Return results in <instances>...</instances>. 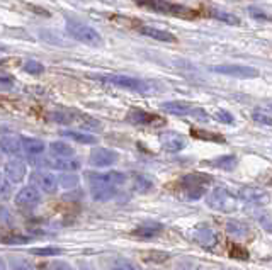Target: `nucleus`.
Listing matches in <instances>:
<instances>
[{
  "instance_id": "obj_38",
  "label": "nucleus",
  "mask_w": 272,
  "mask_h": 270,
  "mask_svg": "<svg viewBox=\"0 0 272 270\" xmlns=\"http://www.w3.org/2000/svg\"><path fill=\"white\" fill-rule=\"evenodd\" d=\"M168 258V253H163V252H148V255H145V260H152V262H163V260Z\"/></svg>"
},
{
  "instance_id": "obj_35",
  "label": "nucleus",
  "mask_w": 272,
  "mask_h": 270,
  "mask_svg": "<svg viewBox=\"0 0 272 270\" xmlns=\"http://www.w3.org/2000/svg\"><path fill=\"white\" fill-rule=\"evenodd\" d=\"M51 119L55 123L60 124H72L74 123V114L72 112H61V110H56V112L51 114Z\"/></svg>"
},
{
  "instance_id": "obj_31",
  "label": "nucleus",
  "mask_w": 272,
  "mask_h": 270,
  "mask_svg": "<svg viewBox=\"0 0 272 270\" xmlns=\"http://www.w3.org/2000/svg\"><path fill=\"white\" fill-rule=\"evenodd\" d=\"M252 216H254V218L259 221L260 226L267 231V233L272 235V219L269 218V214L262 213V211H252Z\"/></svg>"
},
{
  "instance_id": "obj_15",
  "label": "nucleus",
  "mask_w": 272,
  "mask_h": 270,
  "mask_svg": "<svg viewBox=\"0 0 272 270\" xmlns=\"http://www.w3.org/2000/svg\"><path fill=\"white\" fill-rule=\"evenodd\" d=\"M0 151L6 153L7 157H19L22 151L21 138L16 136V134H6V136H0Z\"/></svg>"
},
{
  "instance_id": "obj_55",
  "label": "nucleus",
  "mask_w": 272,
  "mask_h": 270,
  "mask_svg": "<svg viewBox=\"0 0 272 270\" xmlns=\"http://www.w3.org/2000/svg\"><path fill=\"white\" fill-rule=\"evenodd\" d=\"M0 182H2V180H0Z\"/></svg>"
},
{
  "instance_id": "obj_41",
  "label": "nucleus",
  "mask_w": 272,
  "mask_h": 270,
  "mask_svg": "<svg viewBox=\"0 0 272 270\" xmlns=\"http://www.w3.org/2000/svg\"><path fill=\"white\" fill-rule=\"evenodd\" d=\"M215 118L220 123H225V124H231L233 123V115L230 112H226V110H218V112L215 114Z\"/></svg>"
},
{
  "instance_id": "obj_42",
  "label": "nucleus",
  "mask_w": 272,
  "mask_h": 270,
  "mask_svg": "<svg viewBox=\"0 0 272 270\" xmlns=\"http://www.w3.org/2000/svg\"><path fill=\"white\" fill-rule=\"evenodd\" d=\"M249 12H250V16H252V17L257 19V21H270V17H269V16H265L264 12L257 11V9H254V7H252Z\"/></svg>"
},
{
  "instance_id": "obj_12",
  "label": "nucleus",
  "mask_w": 272,
  "mask_h": 270,
  "mask_svg": "<svg viewBox=\"0 0 272 270\" xmlns=\"http://www.w3.org/2000/svg\"><path fill=\"white\" fill-rule=\"evenodd\" d=\"M160 144H162L163 149L167 151H181V149L186 148V138L179 133H174V131H165L160 134Z\"/></svg>"
},
{
  "instance_id": "obj_21",
  "label": "nucleus",
  "mask_w": 272,
  "mask_h": 270,
  "mask_svg": "<svg viewBox=\"0 0 272 270\" xmlns=\"http://www.w3.org/2000/svg\"><path fill=\"white\" fill-rule=\"evenodd\" d=\"M90 192H92V197L99 202H104V201H109L118 194V189L116 187H102V185H92L90 187Z\"/></svg>"
},
{
  "instance_id": "obj_39",
  "label": "nucleus",
  "mask_w": 272,
  "mask_h": 270,
  "mask_svg": "<svg viewBox=\"0 0 272 270\" xmlns=\"http://www.w3.org/2000/svg\"><path fill=\"white\" fill-rule=\"evenodd\" d=\"M252 118H254V121L260 123V124H265V126H272V118H269V115L259 112V110H255V112L252 114Z\"/></svg>"
},
{
  "instance_id": "obj_17",
  "label": "nucleus",
  "mask_w": 272,
  "mask_h": 270,
  "mask_svg": "<svg viewBox=\"0 0 272 270\" xmlns=\"http://www.w3.org/2000/svg\"><path fill=\"white\" fill-rule=\"evenodd\" d=\"M213 182V177L208 175V173H201V172H194L189 173L182 178V185L186 189H204L208 184Z\"/></svg>"
},
{
  "instance_id": "obj_32",
  "label": "nucleus",
  "mask_w": 272,
  "mask_h": 270,
  "mask_svg": "<svg viewBox=\"0 0 272 270\" xmlns=\"http://www.w3.org/2000/svg\"><path fill=\"white\" fill-rule=\"evenodd\" d=\"M22 68L24 71H27V73H31V75H41L43 71H45V66L36 60H27L26 63L22 65Z\"/></svg>"
},
{
  "instance_id": "obj_43",
  "label": "nucleus",
  "mask_w": 272,
  "mask_h": 270,
  "mask_svg": "<svg viewBox=\"0 0 272 270\" xmlns=\"http://www.w3.org/2000/svg\"><path fill=\"white\" fill-rule=\"evenodd\" d=\"M9 196H11V184L9 182H0V197L7 199Z\"/></svg>"
},
{
  "instance_id": "obj_9",
  "label": "nucleus",
  "mask_w": 272,
  "mask_h": 270,
  "mask_svg": "<svg viewBox=\"0 0 272 270\" xmlns=\"http://www.w3.org/2000/svg\"><path fill=\"white\" fill-rule=\"evenodd\" d=\"M31 180L32 185H38L46 194H55L58 189V177L50 172H41V170L34 172L31 175Z\"/></svg>"
},
{
  "instance_id": "obj_8",
  "label": "nucleus",
  "mask_w": 272,
  "mask_h": 270,
  "mask_svg": "<svg viewBox=\"0 0 272 270\" xmlns=\"http://www.w3.org/2000/svg\"><path fill=\"white\" fill-rule=\"evenodd\" d=\"M238 199L249 202V204L265 206V204H269L270 196L267 194L264 189H259V187H242V189L238 190Z\"/></svg>"
},
{
  "instance_id": "obj_49",
  "label": "nucleus",
  "mask_w": 272,
  "mask_h": 270,
  "mask_svg": "<svg viewBox=\"0 0 272 270\" xmlns=\"http://www.w3.org/2000/svg\"><path fill=\"white\" fill-rule=\"evenodd\" d=\"M0 270H7V263L4 262V258H0Z\"/></svg>"
},
{
  "instance_id": "obj_20",
  "label": "nucleus",
  "mask_w": 272,
  "mask_h": 270,
  "mask_svg": "<svg viewBox=\"0 0 272 270\" xmlns=\"http://www.w3.org/2000/svg\"><path fill=\"white\" fill-rule=\"evenodd\" d=\"M142 32L145 36H150L157 41H163V43H176L177 37L168 31H163V29H157V27H150V26H145L142 27Z\"/></svg>"
},
{
  "instance_id": "obj_7",
  "label": "nucleus",
  "mask_w": 272,
  "mask_h": 270,
  "mask_svg": "<svg viewBox=\"0 0 272 270\" xmlns=\"http://www.w3.org/2000/svg\"><path fill=\"white\" fill-rule=\"evenodd\" d=\"M119 155L116 151L109 148H95L92 149L90 157H89V163L92 167H97V168H104V167H111L118 162Z\"/></svg>"
},
{
  "instance_id": "obj_19",
  "label": "nucleus",
  "mask_w": 272,
  "mask_h": 270,
  "mask_svg": "<svg viewBox=\"0 0 272 270\" xmlns=\"http://www.w3.org/2000/svg\"><path fill=\"white\" fill-rule=\"evenodd\" d=\"M21 146L22 151L29 157H38L45 151V143L38 138H29V136H22L21 138Z\"/></svg>"
},
{
  "instance_id": "obj_50",
  "label": "nucleus",
  "mask_w": 272,
  "mask_h": 270,
  "mask_svg": "<svg viewBox=\"0 0 272 270\" xmlns=\"http://www.w3.org/2000/svg\"><path fill=\"white\" fill-rule=\"evenodd\" d=\"M179 270H197L196 267H192V265H184L182 268H179Z\"/></svg>"
},
{
  "instance_id": "obj_11",
  "label": "nucleus",
  "mask_w": 272,
  "mask_h": 270,
  "mask_svg": "<svg viewBox=\"0 0 272 270\" xmlns=\"http://www.w3.org/2000/svg\"><path fill=\"white\" fill-rule=\"evenodd\" d=\"M4 172H6V177L9 178V182H12V184H21L27 175V167L22 160H17L16 158V160H11L6 163Z\"/></svg>"
},
{
  "instance_id": "obj_30",
  "label": "nucleus",
  "mask_w": 272,
  "mask_h": 270,
  "mask_svg": "<svg viewBox=\"0 0 272 270\" xmlns=\"http://www.w3.org/2000/svg\"><path fill=\"white\" fill-rule=\"evenodd\" d=\"M58 184H61V187H65V189H74V187L79 185V177L72 172H65L58 178Z\"/></svg>"
},
{
  "instance_id": "obj_27",
  "label": "nucleus",
  "mask_w": 272,
  "mask_h": 270,
  "mask_svg": "<svg viewBox=\"0 0 272 270\" xmlns=\"http://www.w3.org/2000/svg\"><path fill=\"white\" fill-rule=\"evenodd\" d=\"M226 231L231 236H235V238H244V236L249 235V228H247V224L240 223V221H228Z\"/></svg>"
},
{
  "instance_id": "obj_1",
  "label": "nucleus",
  "mask_w": 272,
  "mask_h": 270,
  "mask_svg": "<svg viewBox=\"0 0 272 270\" xmlns=\"http://www.w3.org/2000/svg\"><path fill=\"white\" fill-rule=\"evenodd\" d=\"M68 34L74 40L84 43L89 46H100L102 45V36L95 31L92 26L82 22H68Z\"/></svg>"
},
{
  "instance_id": "obj_48",
  "label": "nucleus",
  "mask_w": 272,
  "mask_h": 270,
  "mask_svg": "<svg viewBox=\"0 0 272 270\" xmlns=\"http://www.w3.org/2000/svg\"><path fill=\"white\" fill-rule=\"evenodd\" d=\"M0 84L12 85V84H14V79H12L11 75H2V73H0Z\"/></svg>"
},
{
  "instance_id": "obj_4",
  "label": "nucleus",
  "mask_w": 272,
  "mask_h": 270,
  "mask_svg": "<svg viewBox=\"0 0 272 270\" xmlns=\"http://www.w3.org/2000/svg\"><path fill=\"white\" fill-rule=\"evenodd\" d=\"M94 79L100 80V82H108V84L121 87V89L134 90V92H147V90H148V85L145 84L143 80L133 79V76H126V75H99V76H94Z\"/></svg>"
},
{
  "instance_id": "obj_28",
  "label": "nucleus",
  "mask_w": 272,
  "mask_h": 270,
  "mask_svg": "<svg viewBox=\"0 0 272 270\" xmlns=\"http://www.w3.org/2000/svg\"><path fill=\"white\" fill-rule=\"evenodd\" d=\"M191 134L197 139H204V141H216V143H225V138L221 134L204 131V129H191Z\"/></svg>"
},
{
  "instance_id": "obj_45",
  "label": "nucleus",
  "mask_w": 272,
  "mask_h": 270,
  "mask_svg": "<svg viewBox=\"0 0 272 270\" xmlns=\"http://www.w3.org/2000/svg\"><path fill=\"white\" fill-rule=\"evenodd\" d=\"M191 115H194V118H197V119H201V121H208V114L204 112L202 109H192Z\"/></svg>"
},
{
  "instance_id": "obj_53",
  "label": "nucleus",
  "mask_w": 272,
  "mask_h": 270,
  "mask_svg": "<svg viewBox=\"0 0 272 270\" xmlns=\"http://www.w3.org/2000/svg\"><path fill=\"white\" fill-rule=\"evenodd\" d=\"M269 109H270V110H272V104H270V105H269Z\"/></svg>"
},
{
  "instance_id": "obj_10",
  "label": "nucleus",
  "mask_w": 272,
  "mask_h": 270,
  "mask_svg": "<svg viewBox=\"0 0 272 270\" xmlns=\"http://www.w3.org/2000/svg\"><path fill=\"white\" fill-rule=\"evenodd\" d=\"M41 202V194L34 185H26L16 194V204L19 207H34Z\"/></svg>"
},
{
  "instance_id": "obj_2",
  "label": "nucleus",
  "mask_w": 272,
  "mask_h": 270,
  "mask_svg": "<svg viewBox=\"0 0 272 270\" xmlns=\"http://www.w3.org/2000/svg\"><path fill=\"white\" fill-rule=\"evenodd\" d=\"M208 206L213 207L216 211H221V213H231V211L236 209V197L231 196L226 189H215L208 196Z\"/></svg>"
},
{
  "instance_id": "obj_46",
  "label": "nucleus",
  "mask_w": 272,
  "mask_h": 270,
  "mask_svg": "<svg viewBox=\"0 0 272 270\" xmlns=\"http://www.w3.org/2000/svg\"><path fill=\"white\" fill-rule=\"evenodd\" d=\"M29 11H32L34 14H41V16H45V17H50V12L48 11H45V9H41V7H34V6H31V4H29Z\"/></svg>"
},
{
  "instance_id": "obj_14",
  "label": "nucleus",
  "mask_w": 272,
  "mask_h": 270,
  "mask_svg": "<svg viewBox=\"0 0 272 270\" xmlns=\"http://www.w3.org/2000/svg\"><path fill=\"white\" fill-rule=\"evenodd\" d=\"M194 242L199 243L204 248H213L218 243V235L215 229L208 228V226H199V228L194 229L192 233Z\"/></svg>"
},
{
  "instance_id": "obj_23",
  "label": "nucleus",
  "mask_w": 272,
  "mask_h": 270,
  "mask_svg": "<svg viewBox=\"0 0 272 270\" xmlns=\"http://www.w3.org/2000/svg\"><path fill=\"white\" fill-rule=\"evenodd\" d=\"M162 109L165 112H170V114H176V115H187L192 112V107L186 102H177V100H174V102H163L162 104Z\"/></svg>"
},
{
  "instance_id": "obj_37",
  "label": "nucleus",
  "mask_w": 272,
  "mask_h": 270,
  "mask_svg": "<svg viewBox=\"0 0 272 270\" xmlns=\"http://www.w3.org/2000/svg\"><path fill=\"white\" fill-rule=\"evenodd\" d=\"M12 270H34V267L24 258H14L11 262Z\"/></svg>"
},
{
  "instance_id": "obj_51",
  "label": "nucleus",
  "mask_w": 272,
  "mask_h": 270,
  "mask_svg": "<svg viewBox=\"0 0 272 270\" xmlns=\"http://www.w3.org/2000/svg\"><path fill=\"white\" fill-rule=\"evenodd\" d=\"M136 2H138V4H142V6H147V4L150 6V2H152V0H136Z\"/></svg>"
},
{
  "instance_id": "obj_25",
  "label": "nucleus",
  "mask_w": 272,
  "mask_h": 270,
  "mask_svg": "<svg viewBox=\"0 0 272 270\" xmlns=\"http://www.w3.org/2000/svg\"><path fill=\"white\" fill-rule=\"evenodd\" d=\"M61 136L74 139V141L80 143V144H95L97 143L95 136L87 134V133H79V131H61Z\"/></svg>"
},
{
  "instance_id": "obj_22",
  "label": "nucleus",
  "mask_w": 272,
  "mask_h": 270,
  "mask_svg": "<svg viewBox=\"0 0 272 270\" xmlns=\"http://www.w3.org/2000/svg\"><path fill=\"white\" fill-rule=\"evenodd\" d=\"M50 153L55 158H66V157H74V148L70 146L65 141H53L50 144Z\"/></svg>"
},
{
  "instance_id": "obj_29",
  "label": "nucleus",
  "mask_w": 272,
  "mask_h": 270,
  "mask_svg": "<svg viewBox=\"0 0 272 270\" xmlns=\"http://www.w3.org/2000/svg\"><path fill=\"white\" fill-rule=\"evenodd\" d=\"M74 114V123H79L82 128H99V121L94 119L92 115H87L84 112H72Z\"/></svg>"
},
{
  "instance_id": "obj_18",
  "label": "nucleus",
  "mask_w": 272,
  "mask_h": 270,
  "mask_svg": "<svg viewBox=\"0 0 272 270\" xmlns=\"http://www.w3.org/2000/svg\"><path fill=\"white\" fill-rule=\"evenodd\" d=\"M162 229H163V226L158 223H145V224H140L138 228H134L131 231V235L138 236V238H142V240H150V238L158 236L162 233Z\"/></svg>"
},
{
  "instance_id": "obj_44",
  "label": "nucleus",
  "mask_w": 272,
  "mask_h": 270,
  "mask_svg": "<svg viewBox=\"0 0 272 270\" xmlns=\"http://www.w3.org/2000/svg\"><path fill=\"white\" fill-rule=\"evenodd\" d=\"M29 240L27 238H24V236H7L6 238V243H11V245H24V243H27Z\"/></svg>"
},
{
  "instance_id": "obj_52",
  "label": "nucleus",
  "mask_w": 272,
  "mask_h": 270,
  "mask_svg": "<svg viewBox=\"0 0 272 270\" xmlns=\"http://www.w3.org/2000/svg\"><path fill=\"white\" fill-rule=\"evenodd\" d=\"M80 270H92V267H89V265H82V267H80Z\"/></svg>"
},
{
  "instance_id": "obj_54",
  "label": "nucleus",
  "mask_w": 272,
  "mask_h": 270,
  "mask_svg": "<svg viewBox=\"0 0 272 270\" xmlns=\"http://www.w3.org/2000/svg\"><path fill=\"white\" fill-rule=\"evenodd\" d=\"M0 63H2V60H0Z\"/></svg>"
},
{
  "instance_id": "obj_36",
  "label": "nucleus",
  "mask_w": 272,
  "mask_h": 270,
  "mask_svg": "<svg viewBox=\"0 0 272 270\" xmlns=\"http://www.w3.org/2000/svg\"><path fill=\"white\" fill-rule=\"evenodd\" d=\"M230 255L231 258H238V260H249V252H247V248H244L242 245H231L230 248Z\"/></svg>"
},
{
  "instance_id": "obj_16",
  "label": "nucleus",
  "mask_w": 272,
  "mask_h": 270,
  "mask_svg": "<svg viewBox=\"0 0 272 270\" xmlns=\"http://www.w3.org/2000/svg\"><path fill=\"white\" fill-rule=\"evenodd\" d=\"M43 165L55 168V170L61 172H75L80 168V160L74 157H66V158H55V160H46L43 162Z\"/></svg>"
},
{
  "instance_id": "obj_3",
  "label": "nucleus",
  "mask_w": 272,
  "mask_h": 270,
  "mask_svg": "<svg viewBox=\"0 0 272 270\" xmlns=\"http://www.w3.org/2000/svg\"><path fill=\"white\" fill-rule=\"evenodd\" d=\"M87 180H89L90 187L92 185H102V187H116L118 189L119 185H123L126 182V175L123 172L118 170H111V172H87L85 173Z\"/></svg>"
},
{
  "instance_id": "obj_24",
  "label": "nucleus",
  "mask_w": 272,
  "mask_h": 270,
  "mask_svg": "<svg viewBox=\"0 0 272 270\" xmlns=\"http://www.w3.org/2000/svg\"><path fill=\"white\" fill-rule=\"evenodd\" d=\"M206 163L211 167L221 168V170H233V168L236 167V157L235 155H225V157L215 158V160L206 162Z\"/></svg>"
},
{
  "instance_id": "obj_33",
  "label": "nucleus",
  "mask_w": 272,
  "mask_h": 270,
  "mask_svg": "<svg viewBox=\"0 0 272 270\" xmlns=\"http://www.w3.org/2000/svg\"><path fill=\"white\" fill-rule=\"evenodd\" d=\"M211 16L216 17L218 21H223L226 24H231V26H236V24H240L236 16H233V14H226V12H221V11H211Z\"/></svg>"
},
{
  "instance_id": "obj_13",
  "label": "nucleus",
  "mask_w": 272,
  "mask_h": 270,
  "mask_svg": "<svg viewBox=\"0 0 272 270\" xmlns=\"http://www.w3.org/2000/svg\"><path fill=\"white\" fill-rule=\"evenodd\" d=\"M126 118H128L129 123L138 124V126H153V124L163 123V119H160L158 115L147 112V110H142V109H131Z\"/></svg>"
},
{
  "instance_id": "obj_47",
  "label": "nucleus",
  "mask_w": 272,
  "mask_h": 270,
  "mask_svg": "<svg viewBox=\"0 0 272 270\" xmlns=\"http://www.w3.org/2000/svg\"><path fill=\"white\" fill-rule=\"evenodd\" d=\"M53 270H75V268L68 263H55L53 265Z\"/></svg>"
},
{
  "instance_id": "obj_40",
  "label": "nucleus",
  "mask_w": 272,
  "mask_h": 270,
  "mask_svg": "<svg viewBox=\"0 0 272 270\" xmlns=\"http://www.w3.org/2000/svg\"><path fill=\"white\" fill-rule=\"evenodd\" d=\"M111 270H142L138 267L136 263H133V262H128V260H123V262H119L116 267H113Z\"/></svg>"
},
{
  "instance_id": "obj_5",
  "label": "nucleus",
  "mask_w": 272,
  "mask_h": 270,
  "mask_svg": "<svg viewBox=\"0 0 272 270\" xmlns=\"http://www.w3.org/2000/svg\"><path fill=\"white\" fill-rule=\"evenodd\" d=\"M150 7H153L155 11H160L165 14H172V16L181 17V19H194L197 16V12L192 11V9L179 6V4H168V2H163V0H152Z\"/></svg>"
},
{
  "instance_id": "obj_6",
  "label": "nucleus",
  "mask_w": 272,
  "mask_h": 270,
  "mask_svg": "<svg viewBox=\"0 0 272 270\" xmlns=\"http://www.w3.org/2000/svg\"><path fill=\"white\" fill-rule=\"evenodd\" d=\"M211 71L221 75L236 76V79H257L259 76V71L255 68L244 65H218V66H211Z\"/></svg>"
},
{
  "instance_id": "obj_34",
  "label": "nucleus",
  "mask_w": 272,
  "mask_h": 270,
  "mask_svg": "<svg viewBox=\"0 0 272 270\" xmlns=\"http://www.w3.org/2000/svg\"><path fill=\"white\" fill-rule=\"evenodd\" d=\"M31 253L40 255V257H53V255L63 253V250L58 248V247H43V248H32Z\"/></svg>"
},
{
  "instance_id": "obj_26",
  "label": "nucleus",
  "mask_w": 272,
  "mask_h": 270,
  "mask_svg": "<svg viewBox=\"0 0 272 270\" xmlns=\"http://www.w3.org/2000/svg\"><path fill=\"white\" fill-rule=\"evenodd\" d=\"M133 189L138 192H148L153 189V182L148 177L142 175V173H134L133 175Z\"/></svg>"
}]
</instances>
